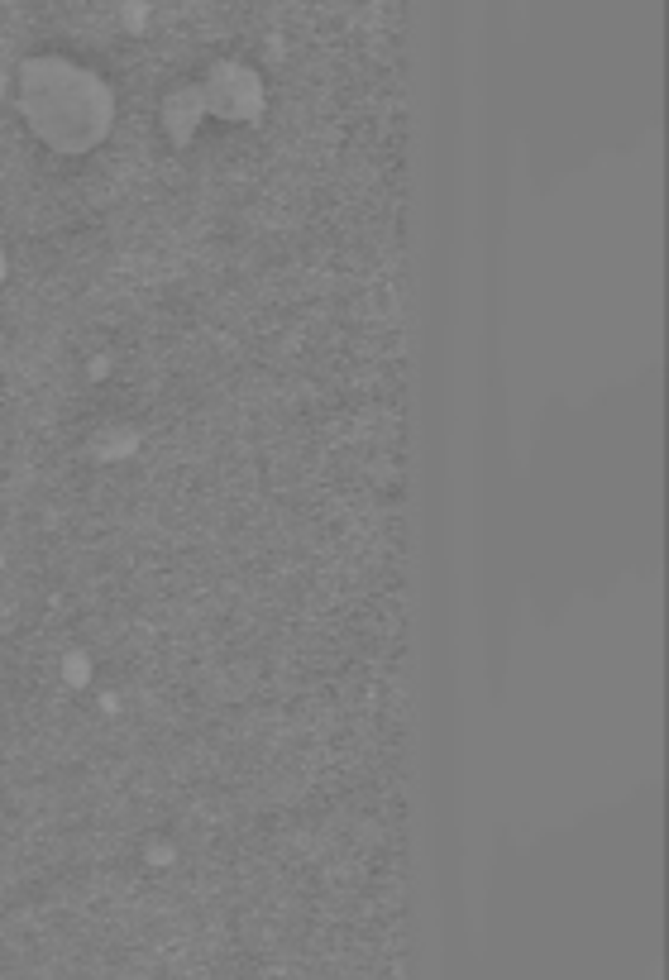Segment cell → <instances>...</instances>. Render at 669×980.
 I'll return each instance as SVG.
<instances>
[{"instance_id": "obj_1", "label": "cell", "mask_w": 669, "mask_h": 980, "mask_svg": "<svg viewBox=\"0 0 669 980\" xmlns=\"http://www.w3.org/2000/svg\"><path fill=\"white\" fill-rule=\"evenodd\" d=\"M201 101L211 115L220 120H259L263 115V77L254 67L244 63H220L211 77H206V87H201Z\"/></svg>"}]
</instances>
